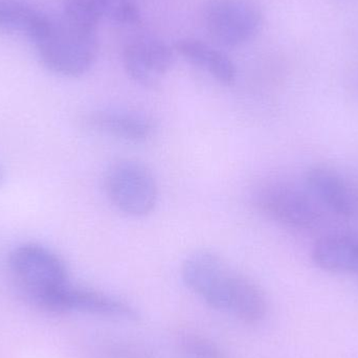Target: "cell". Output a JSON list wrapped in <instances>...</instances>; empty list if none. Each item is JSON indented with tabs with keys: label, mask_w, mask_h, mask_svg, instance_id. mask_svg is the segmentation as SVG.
<instances>
[{
	"label": "cell",
	"mask_w": 358,
	"mask_h": 358,
	"mask_svg": "<svg viewBox=\"0 0 358 358\" xmlns=\"http://www.w3.org/2000/svg\"><path fill=\"white\" fill-rule=\"evenodd\" d=\"M102 18L122 25L136 24L141 12L136 0H99Z\"/></svg>",
	"instance_id": "9a60e30c"
},
{
	"label": "cell",
	"mask_w": 358,
	"mask_h": 358,
	"mask_svg": "<svg viewBox=\"0 0 358 358\" xmlns=\"http://www.w3.org/2000/svg\"><path fill=\"white\" fill-rule=\"evenodd\" d=\"M181 275L185 285L208 306L229 313L244 277L219 255L206 250H198L183 261Z\"/></svg>",
	"instance_id": "7a4b0ae2"
},
{
	"label": "cell",
	"mask_w": 358,
	"mask_h": 358,
	"mask_svg": "<svg viewBox=\"0 0 358 358\" xmlns=\"http://www.w3.org/2000/svg\"><path fill=\"white\" fill-rule=\"evenodd\" d=\"M87 124L96 131L130 143H144L155 136L157 126L149 115L128 109L108 108L94 111Z\"/></svg>",
	"instance_id": "30bf717a"
},
{
	"label": "cell",
	"mask_w": 358,
	"mask_h": 358,
	"mask_svg": "<svg viewBox=\"0 0 358 358\" xmlns=\"http://www.w3.org/2000/svg\"><path fill=\"white\" fill-rule=\"evenodd\" d=\"M104 187L111 203L128 216H147L159 200V185L152 172L132 159L111 165L105 174Z\"/></svg>",
	"instance_id": "3957f363"
},
{
	"label": "cell",
	"mask_w": 358,
	"mask_h": 358,
	"mask_svg": "<svg viewBox=\"0 0 358 358\" xmlns=\"http://www.w3.org/2000/svg\"><path fill=\"white\" fill-rule=\"evenodd\" d=\"M35 44L45 67L64 77L83 76L98 57L96 31L75 24L64 16L50 18V25Z\"/></svg>",
	"instance_id": "6da1fadb"
},
{
	"label": "cell",
	"mask_w": 358,
	"mask_h": 358,
	"mask_svg": "<svg viewBox=\"0 0 358 358\" xmlns=\"http://www.w3.org/2000/svg\"><path fill=\"white\" fill-rule=\"evenodd\" d=\"M256 202L269 218L290 229L308 231L323 219L322 206L313 195L292 185H266L257 193Z\"/></svg>",
	"instance_id": "8992f818"
},
{
	"label": "cell",
	"mask_w": 358,
	"mask_h": 358,
	"mask_svg": "<svg viewBox=\"0 0 358 358\" xmlns=\"http://www.w3.org/2000/svg\"><path fill=\"white\" fill-rule=\"evenodd\" d=\"M62 16L75 24L94 31L103 19L99 0H66Z\"/></svg>",
	"instance_id": "5bb4252c"
},
{
	"label": "cell",
	"mask_w": 358,
	"mask_h": 358,
	"mask_svg": "<svg viewBox=\"0 0 358 358\" xmlns=\"http://www.w3.org/2000/svg\"><path fill=\"white\" fill-rule=\"evenodd\" d=\"M204 23L208 35L225 48L243 45L256 37L263 24L257 0H208Z\"/></svg>",
	"instance_id": "5b68a950"
},
{
	"label": "cell",
	"mask_w": 358,
	"mask_h": 358,
	"mask_svg": "<svg viewBox=\"0 0 358 358\" xmlns=\"http://www.w3.org/2000/svg\"><path fill=\"white\" fill-rule=\"evenodd\" d=\"M179 345L183 352L192 358H229L220 347L198 334H182L179 338Z\"/></svg>",
	"instance_id": "2e32d148"
},
{
	"label": "cell",
	"mask_w": 358,
	"mask_h": 358,
	"mask_svg": "<svg viewBox=\"0 0 358 358\" xmlns=\"http://www.w3.org/2000/svg\"><path fill=\"white\" fill-rule=\"evenodd\" d=\"M126 73L146 87L157 85L173 66L174 52L165 41L152 36L130 40L123 50Z\"/></svg>",
	"instance_id": "ba28073f"
},
{
	"label": "cell",
	"mask_w": 358,
	"mask_h": 358,
	"mask_svg": "<svg viewBox=\"0 0 358 358\" xmlns=\"http://www.w3.org/2000/svg\"><path fill=\"white\" fill-rule=\"evenodd\" d=\"M8 266L25 298L34 299L69 283L62 259L48 248L25 243L10 252Z\"/></svg>",
	"instance_id": "277c9868"
},
{
	"label": "cell",
	"mask_w": 358,
	"mask_h": 358,
	"mask_svg": "<svg viewBox=\"0 0 358 358\" xmlns=\"http://www.w3.org/2000/svg\"><path fill=\"white\" fill-rule=\"evenodd\" d=\"M50 17L16 0H0V29L24 34L35 42L46 31Z\"/></svg>",
	"instance_id": "4fadbf2b"
},
{
	"label": "cell",
	"mask_w": 358,
	"mask_h": 358,
	"mask_svg": "<svg viewBox=\"0 0 358 358\" xmlns=\"http://www.w3.org/2000/svg\"><path fill=\"white\" fill-rule=\"evenodd\" d=\"M176 50L187 62L208 71L219 83L231 85L236 81L237 69L231 59L210 44L185 38L176 42Z\"/></svg>",
	"instance_id": "7c38bea8"
},
{
	"label": "cell",
	"mask_w": 358,
	"mask_h": 358,
	"mask_svg": "<svg viewBox=\"0 0 358 358\" xmlns=\"http://www.w3.org/2000/svg\"><path fill=\"white\" fill-rule=\"evenodd\" d=\"M311 258L328 273L358 275V236L330 234L315 242Z\"/></svg>",
	"instance_id": "8fae6325"
},
{
	"label": "cell",
	"mask_w": 358,
	"mask_h": 358,
	"mask_svg": "<svg viewBox=\"0 0 358 358\" xmlns=\"http://www.w3.org/2000/svg\"><path fill=\"white\" fill-rule=\"evenodd\" d=\"M33 305L54 313L79 311L117 319L136 320L138 317L136 309L127 303L90 288L73 286L69 282L38 296Z\"/></svg>",
	"instance_id": "52a82bcc"
},
{
	"label": "cell",
	"mask_w": 358,
	"mask_h": 358,
	"mask_svg": "<svg viewBox=\"0 0 358 358\" xmlns=\"http://www.w3.org/2000/svg\"><path fill=\"white\" fill-rule=\"evenodd\" d=\"M306 189L319 202L340 217L355 216L358 210V195L348 180L332 168L315 166L305 174Z\"/></svg>",
	"instance_id": "9c48e42d"
},
{
	"label": "cell",
	"mask_w": 358,
	"mask_h": 358,
	"mask_svg": "<svg viewBox=\"0 0 358 358\" xmlns=\"http://www.w3.org/2000/svg\"><path fill=\"white\" fill-rule=\"evenodd\" d=\"M105 358H153L144 347L132 343L113 342L105 347Z\"/></svg>",
	"instance_id": "e0dca14e"
},
{
	"label": "cell",
	"mask_w": 358,
	"mask_h": 358,
	"mask_svg": "<svg viewBox=\"0 0 358 358\" xmlns=\"http://www.w3.org/2000/svg\"><path fill=\"white\" fill-rule=\"evenodd\" d=\"M3 181H4L3 170H2L1 168H0V185H1L2 183H3Z\"/></svg>",
	"instance_id": "ac0fdd59"
}]
</instances>
